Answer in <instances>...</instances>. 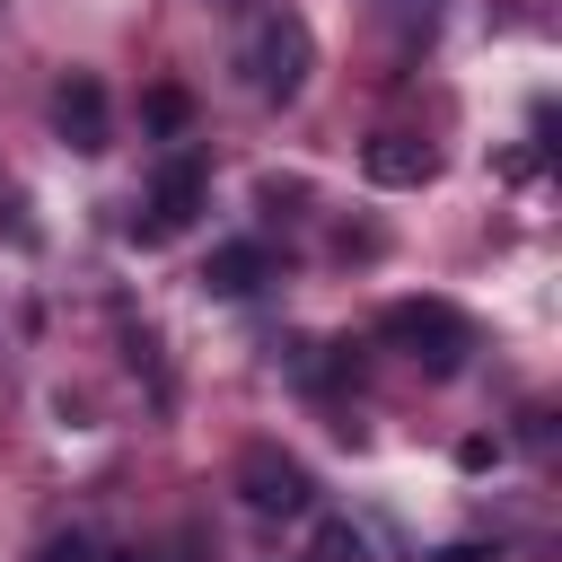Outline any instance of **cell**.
<instances>
[{
  "instance_id": "cell-8",
  "label": "cell",
  "mask_w": 562,
  "mask_h": 562,
  "mask_svg": "<svg viewBox=\"0 0 562 562\" xmlns=\"http://www.w3.org/2000/svg\"><path fill=\"white\" fill-rule=\"evenodd\" d=\"M307 562H369V536H360L351 518H325L316 544H307Z\"/></svg>"
},
{
  "instance_id": "cell-1",
  "label": "cell",
  "mask_w": 562,
  "mask_h": 562,
  "mask_svg": "<svg viewBox=\"0 0 562 562\" xmlns=\"http://www.w3.org/2000/svg\"><path fill=\"white\" fill-rule=\"evenodd\" d=\"M378 334L404 351V360H422L430 378H448V369H465V351H474V325L448 307V299H395L386 316H378Z\"/></svg>"
},
{
  "instance_id": "cell-11",
  "label": "cell",
  "mask_w": 562,
  "mask_h": 562,
  "mask_svg": "<svg viewBox=\"0 0 562 562\" xmlns=\"http://www.w3.org/2000/svg\"><path fill=\"white\" fill-rule=\"evenodd\" d=\"M430 562H501V553H492V544H439Z\"/></svg>"
},
{
  "instance_id": "cell-3",
  "label": "cell",
  "mask_w": 562,
  "mask_h": 562,
  "mask_svg": "<svg viewBox=\"0 0 562 562\" xmlns=\"http://www.w3.org/2000/svg\"><path fill=\"white\" fill-rule=\"evenodd\" d=\"M202 202H211V176H202L193 158H176V167H158L149 202L132 211V237H140V246H167V237H184V228L202 220Z\"/></svg>"
},
{
  "instance_id": "cell-10",
  "label": "cell",
  "mask_w": 562,
  "mask_h": 562,
  "mask_svg": "<svg viewBox=\"0 0 562 562\" xmlns=\"http://www.w3.org/2000/svg\"><path fill=\"white\" fill-rule=\"evenodd\" d=\"M35 562H97V544H88V536H44Z\"/></svg>"
},
{
  "instance_id": "cell-12",
  "label": "cell",
  "mask_w": 562,
  "mask_h": 562,
  "mask_svg": "<svg viewBox=\"0 0 562 562\" xmlns=\"http://www.w3.org/2000/svg\"><path fill=\"white\" fill-rule=\"evenodd\" d=\"M97 562H149V553H97Z\"/></svg>"
},
{
  "instance_id": "cell-2",
  "label": "cell",
  "mask_w": 562,
  "mask_h": 562,
  "mask_svg": "<svg viewBox=\"0 0 562 562\" xmlns=\"http://www.w3.org/2000/svg\"><path fill=\"white\" fill-rule=\"evenodd\" d=\"M246 70H255V97L290 105V97L307 88V70H316V35H307V18H299V9H272V18L255 26V53H246Z\"/></svg>"
},
{
  "instance_id": "cell-6",
  "label": "cell",
  "mask_w": 562,
  "mask_h": 562,
  "mask_svg": "<svg viewBox=\"0 0 562 562\" xmlns=\"http://www.w3.org/2000/svg\"><path fill=\"white\" fill-rule=\"evenodd\" d=\"M360 167H369V184H430V176H439V149L413 140V132H378V140L360 149Z\"/></svg>"
},
{
  "instance_id": "cell-7",
  "label": "cell",
  "mask_w": 562,
  "mask_h": 562,
  "mask_svg": "<svg viewBox=\"0 0 562 562\" xmlns=\"http://www.w3.org/2000/svg\"><path fill=\"white\" fill-rule=\"evenodd\" d=\"M272 281V255L255 246V237H237V246H211V263H202V290L211 299H255Z\"/></svg>"
},
{
  "instance_id": "cell-5",
  "label": "cell",
  "mask_w": 562,
  "mask_h": 562,
  "mask_svg": "<svg viewBox=\"0 0 562 562\" xmlns=\"http://www.w3.org/2000/svg\"><path fill=\"white\" fill-rule=\"evenodd\" d=\"M53 132L79 149V158H97L105 140H114V114H105V88L88 79V70H70L61 88H53Z\"/></svg>"
},
{
  "instance_id": "cell-9",
  "label": "cell",
  "mask_w": 562,
  "mask_h": 562,
  "mask_svg": "<svg viewBox=\"0 0 562 562\" xmlns=\"http://www.w3.org/2000/svg\"><path fill=\"white\" fill-rule=\"evenodd\" d=\"M140 114H149L158 132H184V123H193V97H184V88H149V105H140Z\"/></svg>"
},
{
  "instance_id": "cell-4",
  "label": "cell",
  "mask_w": 562,
  "mask_h": 562,
  "mask_svg": "<svg viewBox=\"0 0 562 562\" xmlns=\"http://www.w3.org/2000/svg\"><path fill=\"white\" fill-rule=\"evenodd\" d=\"M237 492H246V509H255V518H299V509L316 501L307 465H299V457H272V448H255V457L237 465Z\"/></svg>"
}]
</instances>
